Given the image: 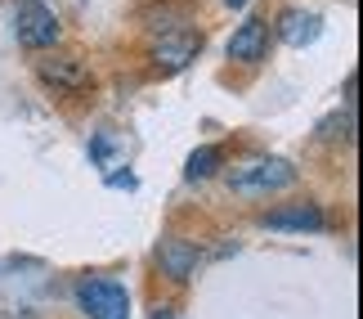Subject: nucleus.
<instances>
[{
  "label": "nucleus",
  "mask_w": 363,
  "mask_h": 319,
  "mask_svg": "<svg viewBox=\"0 0 363 319\" xmlns=\"http://www.w3.org/2000/svg\"><path fill=\"white\" fill-rule=\"evenodd\" d=\"M225 5H229V9H242V5H247V0H225Z\"/></svg>",
  "instance_id": "12"
},
{
  "label": "nucleus",
  "mask_w": 363,
  "mask_h": 319,
  "mask_svg": "<svg viewBox=\"0 0 363 319\" xmlns=\"http://www.w3.org/2000/svg\"><path fill=\"white\" fill-rule=\"evenodd\" d=\"M77 301L86 306L90 319H130V293L113 279H81Z\"/></svg>",
  "instance_id": "2"
},
{
  "label": "nucleus",
  "mask_w": 363,
  "mask_h": 319,
  "mask_svg": "<svg viewBox=\"0 0 363 319\" xmlns=\"http://www.w3.org/2000/svg\"><path fill=\"white\" fill-rule=\"evenodd\" d=\"M59 18H54V9H45L40 0H27L18 5V18H13V36H18L23 50H50L54 40H59Z\"/></svg>",
  "instance_id": "3"
},
{
  "label": "nucleus",
  "mask_w": 363,
  "mask_h": 319,
  "mask_svg": "<svg viewBox=\"0 0 363 319\" xmlns=\"http://www.w3.org/2000/svg\"><path fill=\"white\" fill-rule=\"evenodd\" d=\"M260 225L264 229H296V234H305V229H328V216L318 212L314 202H296V207H274V212H264Z\"/></svg>",
  "instance_id": "8"
},
{
  "label": "nucleus",
  "mask_w": 363,
  "mask_h": 319,
  "mask_svg": "<svg viewBox=\"0 0 363 319\" xmlns=\"http://www.w3.org/2000/svg\"><path fill=\"white\" fill-rule=\"evenodd\" d=\"M269 54V23L264 18H247L238 32L229 36V59L238 63H260Z\"/></svg>",
  "instance_id": "7"
},
{
  "label": "nucleus",
  "mask_w": 363,
  "mask_h": 319,
  "mask_svg": "<svg viewBox=\"0 0 363 319\" xmlns=\"http://www.w3.org/2000/svg\"><path fill=\"white\" fill-rule=\"evenodd\" d=\"M318 32H323V18H318V13H305V9H283L278 13V40H287L291 50L314 45Z\"/></svg>",
  "instance_id": "9"
},
{
  "label": "nucleus",
  "mask_w": 363,
  "mask_h": 319,
  "mask_svg": "<svg viewBox=\"0 0 363 319\" xmlns=\"http://www.w3.org/2000/svg\"><path fill=\"white\" fill-rule=\"evenodd\" d=\"M36 77L45 81L50 90H63V94H77V90H86L94 72L86 67V59H77V54H54V59H40L36 63Z\"/></svg>",
  "instance_id": "4"
},
{
  "label": "nucleus",
  "mask_w": 363,
  "mask_h": 319,
  "mask_svg": "<svg viewBox=\"0 0 363 319\" xmlns=\"http://www.w3.org/2000/svg\"><path fill=\"white\" fill-rule=\"evenodd\" d=\"M198 50H202V36L162 32V40H152V67H157V72H179V67H189L198 59Z\"/></svg>",
  "instance_id": "5"
},
{
  "label": "nucleus",
  "mask_w": 363,
  "mask_h": 319,
  "mask_svg": "<svg viewBox=\"0 0 363 319\" xmlns=\"http://www.w3.org/2000/svg\"><path fill=\"white\" fill-rule=\"evenodd\" d=\"M152 319H175V310L171 306H157V310H152Z\"/></svg>",
  "instance_id": "11"
},
{
  "label": "nucleus",
  "mask_w": 363,
  "mask_h": 319,
  "mask_svg": "<svg viewBox=\"0 0 363 319\" xmlns=\"http://www.w3.org/2000/svg\"><path fill=\"white\" fill-rule=\"evenodd\" d=\"M225 162V148H216V144H206V148H198V153L189 158V166H184V175L189 180H206V175H216V166Z\"/></svg>",
  "instance_id": "10"
},
{
  "label": "nucleus",
  "mask_w": 363,
  "mask_h": 319,
  "mask_svg": "<svg viewBox=\"0 0 363 319\" xmlns=\"http://www.w3.org/2000/svg\"><path fill=\"white\" fill-rule=\"evenodd\" d=\"M198 261H202V252L189 239H162L157 243V266L171 283H189L198 274Z\"/></svg>",
  "instance_id": "6"
},
{
  "label": "nucleus",
  "mask_w": 363,
  "mask_h": 319,
  "mask_svg": "<svg viewBox=\"0 0 363 319\" xmlns=\"http://www.w3.org/2000/svg\"><path fill=\"white\" fill-rule=\"evenodd\" d=\"M296 185V166L283 162V158H260V162H247L229 175V189L233 193H278V189H291Z\"/></svg>",
  "instance_id": "1"
}]
</instances>
